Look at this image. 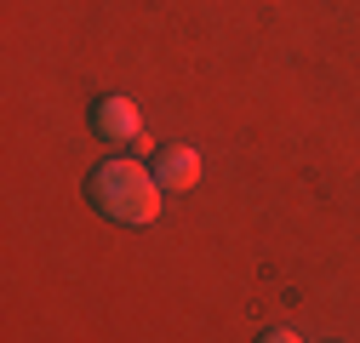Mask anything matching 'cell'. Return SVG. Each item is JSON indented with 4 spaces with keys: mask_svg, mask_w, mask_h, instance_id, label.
<instances>
[{
    "mask_svg": "<svg viewBox=\"0 0 360 343\" xmlns=\"http://www.w3.org/2000/svg\"><path fill=\"white\" fill-rule=\"evenodd\" d=\"M86 195H92V206L103 212L109 224H126V229H143L155 224V212H160V183H155V172H143L138 160H126V155H109L92 166V178H86Z\"/></svg>",
    "mask_w": 360,
    "mask_h": 343,
    "instance_id": "6da1fadb",
    "label": "cell"
},
{
    "mask_svg": "<svg viewBox=\"0 0 360 343\" xmlns=\"http://www.w3.org/2000/svg\"><path fill=\"white\" fill-rule=\"evenodd\" d=\"M257 343H303V337H297V332H292V326H269V332H263V337H257Z\"/></svg>",
    "mask_w": 360,
    "mask_h": 343,
    "instance_id": "277c9868",
    "label": "cell"
},
{
    "mask_svg": "<svg viewBox=\"0 0 360 343\" xmlns=\"http://www.w3.org/2000/svg\"><path fill=\"white\" fill-rule=\"evenodd\" d=\"M92 132H98L103 143H131V138H143V115H138L131 98L109 92V98L92 103Z\"/></svg>",
    "mask_w": 360,
    "mask_h": 343,
    "instance_id": "7a4b0ae2",
    "label": "cell"
},
{
    "mask_svg": "<svg viewBox=\"0 0 360 343\" xmlns=\"http://www.w3.org/2000/svg\"><path fill=\"white\" fill-rule=\"evenodd\" d=\"M155 183H160L166 195L195 189V183H200V155H195L189 143H166V149L155 155Z\"/></svg>",
    "mask_w": 360,
    "mask_h": 343,
    "instance_id": "3957f363",
    "label": "cell"
}]
</instances>
